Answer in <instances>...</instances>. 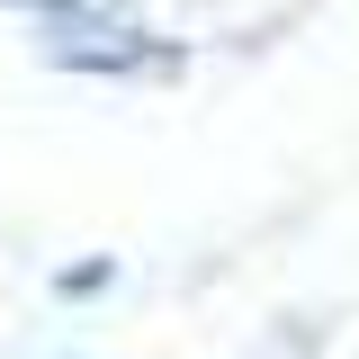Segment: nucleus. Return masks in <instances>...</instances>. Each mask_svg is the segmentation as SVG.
Instances as JSON below:
<instances>
[{
	"label": "nucleus",
	"instance_id": "1",
	"mask_svg": "<svg viewBox=\"0 0 359 359\" xmlns=\"http://www.w3.org/2000/svg\"><path fill=\"white\" fill-rule=\"evenodd\" d=\"M0 9H18L36 63L72 72V81H153L180 63V45L135 0H0Z\"/></svg>",
	"mask_w": 359,
	"mask_h": 359
},
{
	"label": "nucleus",
	"instance_id": "2",
	"mask_svg": "<svg viewBox=\"0 0 359 359\" xmlns=\"http://www.w3.org/2000/svg\"><path fill=\"white\" fill-rule=\"evenodd\" d=\"M108 278H117V261H72L63 278H54V287H63V297H99Z\"/></svg>",
	"mask_w": 359,
	"mask_h": 359
}]
</instances>
